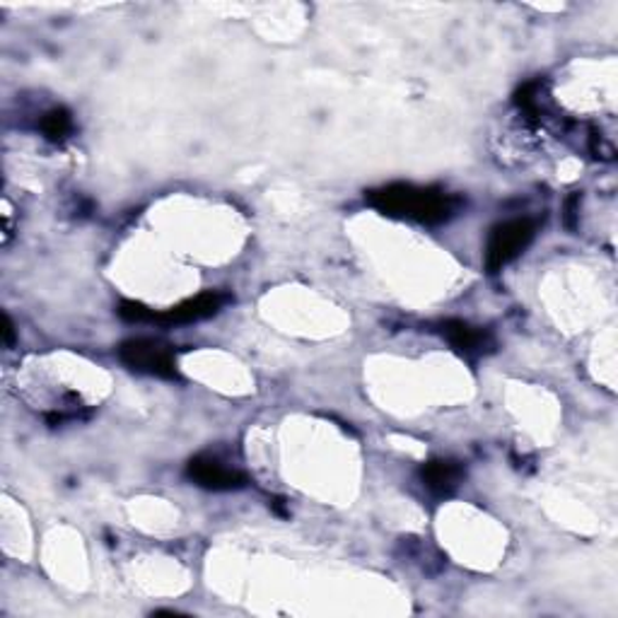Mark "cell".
I'll return each mask as SVG.
<instances>
[{"mask_svg":"<svg viewBox=\"0 0 618 618\" xmlns=\"http://www.w3.org/2000/svg\"><path fill=\"white\" fill-rule=\"evenodd\" d=\"M187 476L189 479L205 488V491H240L249 483L247 476L230 466L220 464L211 454H199L187 464Z\"/></svg>","mask_w":618,"mask_h":618,"instance_id":"cell-4","label":"cell"},{"mask_svg":"<svg viewBox=\"0 0 618 618\" xmlns=\"http://www.w3.org/2000/svg\"><path fill=\"white\" fill-rule=\"evenodd\" d=\"M118 317L131 324H153L155 312L148 310L146 305H140V302L124 300L122 305H118Z\"/></svg>","mask_w":618,"mask_h":618,"instance_id":"cell-9","label":"cell"},{"mask_svg":"<svg viewBox=\"0 0 618 618\" xmlns=\"http://www.w3.org/2000/svg\"><path fill=\"white\" fill-rule=\"evenodd\" d=\"M537 235V225L529 218H515L493 227L485 247V268L488 274H497L509 262L525 252Z\"/></svg>","mask_w":618,"mask_h":618,"instance_id":"cell-2","label":"cell"},{"mask_svg":"<svg viewBox=\"0 0 618 618\" xmlns=\"http://www.w3.org/2000/svg\"><path fill=\"white\" fill-rule=\"evenodd\" d=\"M230 298L225 295V292L218 290H209V292H201V295L191 298L187 302H181V305L165 310V312H155V319L153 324H165V327H172V324H193V321H203L209 317H215Z\"/></svg>","mask_w":618,"mask_h":618,"instance_id":"cell-5","label":"cell"},{"mask_svg":"<svg viewBox=\"0 0 618 618\" xmlns=\"http://www.w3.org/2000/svg\"><path fill=\"white\" fill-rule=\"evenodd\" d=\"M462 476H464L462 466L457 462H450V459L428 462L420 469L422 485H426L428 491L436 493V495H452L459 488Z\"/></svg>","mask_w":618,"mask_h":618,"instance_id":"cell-7","label":"cell"},{"mask_svg":"<svg viewBox=\"0 0 618 618\" xmlns=\"http://www.w3.org/2000/svg\"><path fill=\"white\" fill-rule=\"evenodd\" d=\"M73 131V116L68 110H51L41 118V134H45L49 140H63L68 138V134Z\"/></svg>","mask_w":618,"mask_h":618,"instance_id":"cell-8","label":"cell"},{"mask_svg":"<svg viewBox=\"0 0 618 618\" xmlns=\"http://www.w3.org/2000/svg\"><path fill=\"white\" fill-rule=\"evenodd\" d=\"M118 357L136 373L155 375L162 379H177L175 349L155 339H131L118 345Z\"/></svg>","mask_w":618,"mask_h":618,"instance_id":"cell-3","label":"cell"},{"mask_svg":"<svg viewBox=\"0 0 618 618\" xmlns=\"http://www.w3.org/2000/svg\"><path fill=\"white\" fill-rule=\"evenodd\" d=\"M373 209L392 215V218H408L422 225H440L454 218L462 201L440 189H422L414 184H389V187L367 193Z\"/></svg>","mask_w":618,"mask_h":618,"instance_id":"cell-1","label":"cell"},{"mask_svg":"<svg viewBox=\"0 0 618 618\" xmlns=\"http://www.w3.org/2000/svg\"><path fill=\"white\" fill-rule=\"evenodd\" d=\"M440 331L452 349L457 351L462 357H466V361H476V357H481L495 349V341L491 333H488L485 329L471 327V324H466L462 319L442 321Z\"/></svg>","mask_w":618,"mask_h":618,"instance_id":"cell-6","label":"cell"},{"mask_svg":"<svg viewBox=\"0 0 618 618\" xmlns=\"http://www.w3.org/2000/svg\"><path fill=\"white\" fill-rule=\"evenodd\" d=\"M13 341H15V327H13V321H10L8 314H3V343L13 345Z\"/></svg>","mask_w":618,"mask_h":618,"instance_id":"cell-10","label":"cell"}]
</instances>
